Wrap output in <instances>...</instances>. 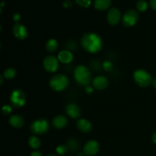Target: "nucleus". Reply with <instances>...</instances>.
Wrapping results in <instances>:
<instances>
[{
    "label": "nucleus",
    "mask_w": 156,
    "mask_h": 156,
    "mask_svg": "<svg viewBox=\"0 0 156 156\" xmlns=\"http://www.w3.org/2000/svg\"><path fill=\"white\" fill-rule=\"evenodd\" d=\"M81 44L84 50L90 53H97L103 47L101 37L94 32L86 33L82 36Z\"/></svg>",
    "instance_id": "f257e3e1"
},
{
    "label": "nucleus",
    "mask_w": 156,
    "mask_h": 156,
    "mask_svg": "<svg viewBox=\"0 0 156 156\" xmlns=\"http://www.w3.org/2000/svg\"><path fill=\"white\" fill-rule=\"evenodd\" d=\"M73 76L77 84L85 87L90 85L92 77L89 69L83 65H79L75 68Z\"/></svg>",
    "instance_id": "f03ea898"
},
{
    "label": "nucleus",
    "mask_w": 156,
    "mask_h": 156,
    "mask_svg": "<svg viewBox=\"0 0 156 156\" xmlns=\"http://www.w3.org/2000/svg\"><path fill=\"white\" fill-rule=\"evenodd\" d=\"M50 87L55 91H62L68 88L69 80L64 74H56L50 79L49 82Z\"/></svg>",
    "instance_id": "7ed1b4c3"
},
{
    "label": "nucleus",
    "mask_w": 156,
    "mask_h": 156,
    "mask_svg": "<svg viewBox=\"0 0 156 156\" xmlns=\"http://www.w3.org/2000/svg\"><path fill=\"white\" fill-rule=\"evenodd\" d=\"M133 76L136 83L142 88H146L152 85L153 80L151 75L144 69L136 70Z\"/></svg>",
    "instance_id": "20e7f679"
},
{
    "label": "nucleus",
    "mask_w": 156,
    "mask_h": 156,
    "mask_svg": "<svg viewBox=\"0 0 156 156\" xmlns=\"http://www.w3.org/2000/svg\"><path fill=\"white\" fill-rule=\"evenodd\" d=\"M50 128L49 122L45 119H37L30 123V130L34 135H43L47 133Z\"/></svg>",
    "instance_id": "39448f33"
},
{
    "label": "nucleus",
    "mask_w": 156,
    "mask_h": 156,
    "mask_svg": "<svg viewBox=\"0 0 156 156\" xmlns=\"http://www.w3.org/2000/svg\"><path fill=\"white\" fill-rule=\"evenodd\" d=\"M11 105L13 108H19L26 103V94L23 90L17 88L12 92L10 95Z\"/></svg>",
    "instance_id": "423d86ee"
},
{
    "label": "nucleus",
    "mask_w": 156,
    "mask_h": 156,
    "mask_svg": "<svg viewBox=\"0 0 156 156\" xmlns=\"http://www.w3.org/2000/svg\"><path fill=\"white\" fill-rule=\"evenodd\" d=\"M43 66L48 73H55L59 67V61L58 58L53 55H48L45 56L43 60Z\"/></svg>",
    "instance_id": "0eeeda50"
},
{
    "label": "nucleus",
    "mask_w": 156,
    "mask_h": 156,
    "mask_svg": "<svg viewBox=\"0 0 156 156\" xmlns=\"http://www.w3.org/2000/svg\"><path fill=\"white\" fill-rule=\"evenodd\" d=\"M139 21V13L136 10L129 9L122 17V23L125 27H130L135 25Z\"/></svg>",
    "instance_id": "6e6552de"
},
{
    "label": "nucleus",
    "mask_w": 156,
    "mask_h": 156,
    "mask_svg": "<svg viewBox=\"0 0 156 156\" xmlns=\"http://www.w3.org/2000/svg\"><path fill=\"white\" fill-rule=\"evenodd\" d=\"M12 33H13L14 36L20 41L26 39L28 36V31H27V27L19 22L15 23L13 25Z\"/></svg>",
    "instance_id": "1a4fd4ad"
},
{
    "label": "nucleus",
    "mask_w": 156,
    "mask_h": 156,
    "mask_svg": "<svg viewBox=\"0 0 156 156\" xmlns=\"http://www.w3.org/2000/svg\"><path fill=\"white\" fill-rule=\"evenodd\" d=\"M121 19V12L117 8H111L108 10L107 14V20L108 24L115 26L119 24Z\"/></svg>",
    "instance_id": "9d476101"
},
{
    "label": "nucleus",
    "mask_w": 156,
    "mask_h": 156,
    "mask_svg": "<svg viewBox=\"0 0 156 156\" xmlns=\"http://www.w3.org/2000/svg\"><path fill=\"white\" fill-rule=\"evenodd\" d=\"M100 146L96 140H89L85 143L83 148V152L87 156H94L98 152Z\"/></svg>",
    "instance_id": "9b49d317"
},
{
    "label": "nucleus",
    "mask_w": 156,
    "mask_h": 156,
    "mask_svg": "<svg viewBox=\"0 0 156 156\" xmlns=\"http://www.w3.org/2000/svg\"><path fill=\"white\" fill-rule=\"evenodd\" d=\"M66 113L67 116L72 119H77L82 114L81 108L74 103H69L66 107Z\"/></svg>",
    "instance_id": "f8f14e48"
},
{
    "label": "nucleus",
    "mask_w": 156,
    "mask_h": 156,
    "mask_svg": "<svg viewBox=\"0 0 156 156\" xmlns=\"http://www.w3.org/2000/svg\"><path fill=\"white\" fill-rule=\"evenodd\" d=\"M108 85H109V81L105 76H98L92 80L93 88L100 91L108 88Z\"/></svg>",
    "instance_id": "ddd939ff"
},
{
    "label": "nucleus",
    "mask_w": 156,
    "mask_h": 156,
    "mask_svg": "<svg viewBox=\"0 0 156 156\" xmlns=\"http://www.w3.org/2000/svg\"><path fill=\"white\" fill-rule=\"evenodd\" d=\"M76 126H77L78 129L81 131L83 133H88L91 132L92 129V124L89 120L87 119H79L76 123Z\"/></svg>",
    "instance_id": "4468645a"
},
{
    "label": "nucleus",
    "mask_w": 156,
    "mask_h": 156,
    "mask_svg": "<svg viewBox=\"0 0 156 156\" xmlns=\"http://www.w3.org/2000/svg\"><path fill=\"white\" fill-rule=\"evenodd\" d=\"M67 123H68V120L66 116L64 115H57L52 120V125L55 129H63L66 126Z\"/></svg>",
    "instance_id": "2eb2a0df"
},
{
    "label": "nucleus",
    "mask_w": 156,
    "mask_h": 156,
    "mask_svg": "<svg viewBox=\"0 0 156 156\" xmlns=\"http://www.w3.org/2000/svg\"><path fill=\"white\" fill-rule=\"evenodd\" d=\"M58 59L60 62L64 64L70 63L74 59V56H73V53L68 50H63L60 51L58 54L57 56Z\"/></svg>",
    "instance_id": "dca6fc26"
},
{
    "label": "nucleus",
    "mask_w": 156,
    "mask_h": 156,
    "mask_svg": "<svg viewBox=\"0 0 156 156\" xmlns=\"http://www.w3.org/2000/svg\"><path fill=\"white\" fill-rule=\"evenodd\" d=\"M9 124L14 128L20 129L24 125V118L18 114H14L10 117L9 120Z\"/></svg>",
    "instance_id": "f3484780"
},
{
    "label": "nucleus",
    "mask_w": 156,
    "mask_h": 156,
    "mask_svg": "<svg viewBox=\"0 0 156 156\" xmlns=\"http://www.w3.org/2000/svg\"><path fill=\"white\" fill-rule=\"evenodd\" d=\"M111 4V0H94V8L98 10L104 11L109 9Z\"/></svg>",
    "instance_id": "a211bd4d"
},
{
    "label": "nucleus",
    "mask_w": 156,
    "mask_h": 156,
    "mask_svg": "<svg viewBox=\"0 0 156 156\" xmlns=\"http://www.w3.org/2000/svg\"><path fill=\"white\" fill-rule=\"evenodd\" d=\"M59 44L57 41L55 39H49L46 43V50L49 53H54L58 50Z\"/></svg>",
    "instance_id": "6ab92c4d"
},
{
    "label": "nucleus",
    "mask_w": 156,
    "mask_h": 156,
    "mask_svg": "<svg viewBox=\"0 0 156 156\" xmlns=\"http://www.w3.org/2000/svg\"><path fill=\"white\" fill-rule=\"evenodd\" d=\"M28 145L31 149H37L41 147V141L37 136L32 135L28 139Z\"/></svg>",
    "instance_id": "aec40b11"
},
{
    "label": "nucleus",
    "mask_w": 156,
    "mask_h": 156,
    "mask_svg": "<svg viewBox=\"0 0 156 156\" xmlns=\"http://www.w3.org/2000/svg\"><path fill=\"white\" fill-rule=\"evenodd\" d=\"M17 71L14 68H7L3 72V77L8 80H12L16 76Z\"/></svg>",
    "instance_id": "412c9836"
},
{
    "label": "nucleus",
    "mask_w": 156,
    "mask_h": 156,
    "mask_svg": "<svg viewBox=\"0 0 156 156\" xmlns=\"http://www.w3.org/2000/svg\"><path fill=\"white\" fill-rule=\"evenodd\" d=\"M148 8V3L146 0H139L136 3V9L139 12H145Z\"/></svg>",
    "instance_id": "4be33fe9"
},
{
    "label": "nucleus",
    "mask_w": 156,
    "mask_h": 156,
    "mask_svg": "<svg viewBox=\"0 0 156 156\" xmlns=\"http://www.w3.org/2000/svg\"><path fill=\"white\" fill-rule=\"evenodd\" d=\"M68 149L69 148L66 145L62 144V145H59V146L56 147V153H57L58 155H64L67 152Z\"/></svg>",
    "instance_id": "5701e85b"
},
{
    "label": "nucleus",
    "mask_w": 156,
    "mask_h": 156,
    "mask_svg": "<svg viewBox=\"0 0 156 156\" xmlns=\"http://www.w3.org/2000/svg\"><path fill=\"white\" fill-rule=\"evenodd\" d=\"M102 66H103L104 70H105L106 72H111L112 71L113 68H114V64L112 63L111 61L106 60L103 62Z\"/></svg>",
    "instance_id": "b1692460"
},
{
    "label": "nucleus",
    "mask_w": 156,
    "mask_h": 156,
    "mask_svg": "<svg viewBox=\"0 0 156 156\" xmlns=\"http://www.w3.org/2000/svg\"><path fill=\"white\" fill-rule=\"evenodd\" d=\"M69 149L71 151H76L79 148V144L75 140H71L68 142V145H67Z\"/></svg>",
    "instance_id": "393cba45"
},
{
    "label": "nucleus",
    "mask_w": 156,
    "mask_h": 156,
    "mask_svg": "<svg viewBox=\"0 0 156 156\" xmlns=\"http://www.w3.org/2000/svg\"><path fill=\"white\" fill-rule=\"evenodd\" d=\"M2 114L5 116L10 115L12 113V107L9 105H4V106L2 107Z\"/></svg>",
    "instance_id": "a878e982"
},
{
    "label": "nucleus",
    "mask_w": 156,
    "mask_h": 156,
    "mask_svg": "<svg viewBox=\"0 0 156 156\" xmlns=\"http://www.w3.org/2000/svg\"><path fill=\"white\" fill-rule=\"evenodd\" d=\"M76 2L81 7L88 8L91 5V0H76Z\"/></svg>",
    "instance_id": "bb28decb"
},
{
    "label": "nucleus",
    "mask_w": 156,
    "mask_h": 156,
    "mask_svg": "<svg viewBox=\"0 0 156 156\" xmlns=\"http://www.w3.org/2000/svg\"><path fill=\"white\" fill-rule=\"evenodd\" d=\"M13 20L16 23H18V21L21 20V15L18 12H15L13 15Z\"/></svg>",
    "instance_id": "cd10ccee"
},
{
    "label": "nucleus",
    "mask_w": 156,
    "mask_h": 156,
    "mask_svg": "<svg viewBox=\"0 0 156 156\" xmlns=\"http://www.w3.org/2000/svg\"><path fill=\"white\" fill-rule=\"evenodd\" d=\"M85 91L87 94H91V93H93V87L90 85H87V86L85 87Z\"/></svg>",
    "instance_id": "c85d7f7f"
},
{
    "label": "nucleus",
    "mask_w": 156,
    "mask_h": 156,
    "mask_svg": "<svg viewBox=\"0 0 156 156\" xmlns=\"http://www.w3.org/2000/svg\"><path fill=\"white\" fill-rule=\"evenodd\" d=\"M73 5V2L70 0H65L63 2V6L65 8H70Z\"/></svg>",
    "instance_id": "c756f323"
},
{
    "label": "nucleus",
    "mask_w": 156,
    "mask_h": 156,
    "mask_svg": "<svg viewBox=\"0 0 156 156\" xmlns=\"http://www.w3.org/2000/svg\"><path fill=\"white\" fill-rule=\"evenodd\" d=\"M30 156H43L42 153L38 150H34L30 152Z\"/></svg>",
    "instance_id": "7c9ffc66"
},
{
    "label": "nucleus",
    "mask_w": 156,
    "mask_h": 156,
    "mask_svg": "<svg viewBox=\"0 0 156 156\" xmlns=\"http://www.w3.org/2000/svg\"><path fill=\"white\" fill-rule=\"evenodd\" d=\"M150 6L153 10L156 11V0H150Z\"/></svg>",
    "instance_id": "2f4dec72"
},
{
    "label": "nucleus",
    "mask_w": 156,
    "mask_h": 156,
    "mask_svg": "<svg viewBox=\"0 0 156 156\" xmlns=\"http://www.w3.org/2000/svg\"><path fill=\"white\" fill-rule=\"evenodd\" d=\"M152 142H153V143H155V144H156V133H154L153 135H152Z\"/></svg>",
    "instance_id": "473e14b6"
},
{
    "label": "nucleus",
    "mask_w": 156,
    "mask_h": 156,
    "mask_svg": "<svg viewBox=\"0 0 156 156\" xmlns=\"http://www.w3.org/2000/svg\"><path fill=\"white\" fill-rule=\"evenodd\" d=\"M152 84V85H153L154 88H155V89H156V78H155V79H153Z\"/></svg>",
    "instance_id": "72a5a7b5"
},
{
    "label": "nucleus",
    "mask_w": 156,
    "mask_h": 156,
    "mask_svg": "<svg viewBox=\"0 0 156 156\" xmlns=\"http://www.w3.org/2000/svg\"><path fill=\"white\" fill-rule=\"evenodd\" d=\"M85 153L84 152H80V153L78 154V156H85Z\"/></svg>",
    "instance_id": "f704fd0d"
},
{
    "label": "nucleus",
    "mask_w": 156,
    "mask_h": 156,
    "mask_svg": "<svg viewBox=\"0 0 156 156\" xmlns=\"http://www.w3.org/2000/svg\"><path fill=\"white\" fill-rule=\"evenodd\" d=\"M47 156H58L57 155H55V154H50V155H48Z\"/></svg>",
    "instance_id": "c9c22d12"
}]
</instances>
